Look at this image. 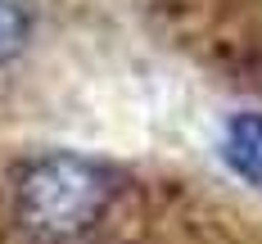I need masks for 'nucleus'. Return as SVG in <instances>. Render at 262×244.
<instances>
[{
	"label": "nucleus",
	"instance_id": "f257e3e1",
	"mask_svg": "<svg viewBox=\"0 0 262 244\" xmlns=\"http://www.w3.org/2000/svg\"><path fill=\"white\" fill-rule=\"evenodd\" d=\"M108 194H113V181L100 163L81 154H46L18 181V217L32 235L73 240L100 221Z\"/></svg>",
	"mask_w": 262,
	"mask_h": 244
},
{
	"label": "nucleus",
	"instance_id": "f03ea898",
	"mask_svg": "<svg viewBox=\"0 0 262 244\" xmlns=\"http://www.w3.org/2000/svg\"><path fill=\"white\" fill-rule=\"evenodd\" d=\"M217 154L231 167V176L262 190V113H231L217 140Z\"/></svg>",
	"mask_w": 262,
	"mask_h": 244
},
{
	"label": "nucleus",
	"instance_id": "7ed1b4c3",
	"mask_svg": "<svg viewBox=\"0 0 262 244\" xmlns=\"http://www.w3.org/2000/svg\"><path fill=\"white\" fill-rule=\"evenodd\" d=\"M32 27H36L32 0H0V68L14 63V59L27 50Z\"/></svg>",
	"mask_w": 262,
	"mask_h": 244
}]
</instances>
